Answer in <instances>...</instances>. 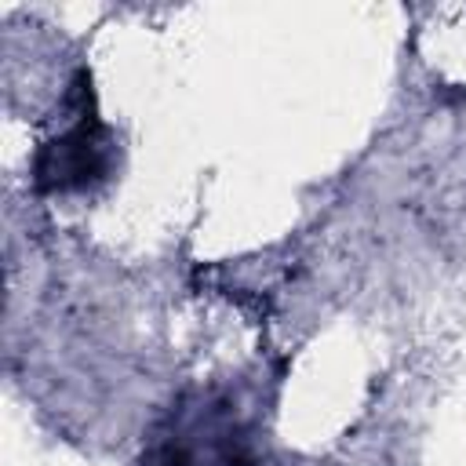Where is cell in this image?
<instances>
[{
    "mask_svg": "<svg viewBox=\"0 0 466 466\" xmlns=\"http://www.w3.org/2000/svg\"><path fill=\"white\" fill-rule=\"evenodd\" d=\"M109 164H113L109 131L95 113H80V120L66 135L40 146L33 160V182L40 193H73L106 178Z\"/></svg>",
    "mask_w": 466,
    "mask_h": 466,
    "instance_id": "1",
    "label": "cell"
}]
</instances>
